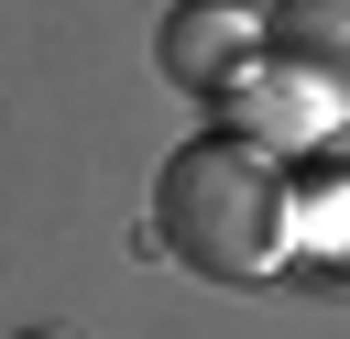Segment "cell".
Returning a JSON list of instances; mask_svg holds the SVG:
<instances>
[{
    "label": "cell",
    "mask_w": 350,
    "mask_h": 339,
    "mask_svg": "<svg viewBox=\"0 0 350 339\" xmlns=\"http://www.w3.org/2000/svg\"><path fill=\"white\" fill-rule=\"evenodd\" d=\"M306 208H295V175L241 142V131H208V142H175L164 175H153V241L208 273V284H273L284 252H295Z\"/></svg>",
    "instance_id": "obj_1"
},
{
    "label": "cell",
    "mask_w": 350,
    "mask_h": 339,
    "mask_svg": "<svg viewBox=\"0 0 350 339\" xmlns=\"http://www.w3.org/2000/svg\"><path fill=\"white\" fill-rule=\"evenodd\" d=\"M262 55H273V33H262V11H252V0H175V11H164V33H153V66H164L175 87H197V98L241 87Z\"/></svg>",
    "instance_id": "obj_2"
},
{
    "label": "cell",
    "mask_w": 350,
    "mask_h": 339,
    "mask_svg": "<svg viewBox=\"0 0 350 339\" xmlns=\"http://www.w3.org/2000/svg\"><path fill=\"white\" fill-rule=\"evenodd\" d=\"M262 33H273V66L306 98H350V0H273Z\"/></svg>",
    "instance_id": "obj_3"
},
{
    "label": "cell",
    "mask_w": 350,
    "mask_h": 339,
    "mask_svg": "<svg viewBox=\"0 0 350 339\" xmlns=\"http://www.w3.org/2000/svg\"><path fill=\"white\" fill-rule=\"evenodd\" d=\"M317 241H328V262L350 273V142L317 164Z\"/></svg>",
    "instance_id": "obj_4"
},
{
    "label": "cell",
    "mask_w": 350,
    "mask_h": 339,
    "mask_svg": "<svg viewBox=\"0 0 350 339\" xmlns=\"http://www.w3.org/2000/svg\"><path fill=\"white\" fill-rule=\"evenodd\" d=\"M22 339H77V328H22Z\"/></svg>",
    "instance_id": "obj_5"
}]
</instances>
